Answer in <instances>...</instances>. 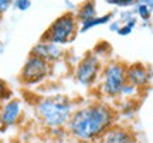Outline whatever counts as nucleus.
Wrapping results in <instances>:
<instances>
[{
	"mask_svg": "<svg viewBox=\"0 0 153 143\" xmlns=\"http://www.w3.org/2000/svg\"><path fill=\"white\" fill-rule=\"evenodd\" d=\"M101 72H102L101 60L95 54H88L76 65L75 79L82 87H91L97 82Z\"/></svg>",
	"mask_w": 153,
	"mask_h": 143,
	"instance_id": "nucleus-6",
	"label": "nucleus"
},
{
	"mask_svg": "<svg viewBox=\"0 0 153 143\" xmlns=\"http://www.w3.org/2000/svg\"><path fill=\"white\" fill-rule=\"evenodd\" d=\"M74 112V104L65 95H51L40 99L36 105L38 119L50 129L65 126Z\"/></svg>",
	"mask_w": 153,
	"mask_h": 143,
	"instance_id": "nucleus-2",
	"label": "nucleus"
},
{
	"mask_svg": "<svg viewBox=\"0 0 153 143\" xmlns=\"http://www.w3.org/2000/svg\"><path fill=\"white\" fill-rule=\"evenodd\" d=\"M142 3H145L146 6H149L150 9H153V0H140Z\"/></svg>",
	"mask_w": 153,
	"mask_h": 143,
	"instance_id": "nucleus-21",
	"label": "nucleus"
},
{
	"mask_svg": "<svg viewBox=\"0 0 153 143\" xmlns=\"http://www.w3.org/2000/svg\"><path fill=\"white\" fill-rule=\"evenodd\" d=\"M137 92V88H135L133 85H131V84H125V87L122 88V92H120V96H125V98H131V96H133V95H136Z\"/></svg>",
	"mask_w": 153,
	"mask_h": 143,
	"instance_id": "nucleus-16",
	"label": "nucleus"
},
{
	"mask_svg": "<svg viewBox=\"0 0 153 143\" xmlns=\"http://www.w3.org/2000/svg\"><path fill=\"white\" fill-rule=\"evenodd\" d=\"M22 102H20V99L16 98H11L10 101H7L1 105V108H0V127H1V130L14 126L22 116Z\"/></svg>",
	"mask_w": 153,
	"mask_h": 143,
	"instance_id": "nucleus-8",
	"label": "nucleus"
},
{
	"mask_svg": "<svg viewBox=\"0 0 153 143\" xmlns=\"http://www.w3.org/2000/svg\"><path fill=\"white\" fill-rule=\"evenodd\" d=\"M10 99H11V91L9 88V85L3 79H0V104H4V102L10 101Z\"/></svg>",
	"mask_w": 153,
	"mask_h": 143,
	"instance_id": "nucleus-13",
	"label": "nucleus"
},
{
	"mask_svg": "<svg viewBox=\"0 0 153 143\" xmlns=\"http://www.w3.org/2000/svg\"><path fill=\"white\" fill-rule=\"evenodd\" d=\"M136 13L142 20H149L150 16H152V9H150L149 6H146L145 3L139 1V4H137V7H136Z\"/></svg>",
	"mask_w": 153,
	"mask_h": 143,
	"instance_id": "nucleus-14",
	"label": "nucleus"
},
{
	"mask_svg": "<svg viewBox=\"0 0 153 143\" xmlns=\"http://www.w3.org/2000/svg\"><path fill=\"white\" fill-rule=\"evenodd\" d=\"M76 21L75 14L64 13L57 17L54 21L50 24L45 33L41 36V41H48L58 45H65L75 39L76 36Z\"/></svg>",
	"mask_w": 153,
	"mask_h": 143,
	"instance_id": "nucleus-3",
	"label": "nucleus"
},
{
	"mask_svg": "<svg viewBox=\"0 0 153 143\" xmlns=\"http://www.w3.org/2000/svg\"><path fill=\"white\" fill-rule=\"evenodd\" d=\"M106 3L112 6H119V7H129V6L135 4L137 0H105Z\"/></svg>",
	"mask_w": 153,
	"mask_h": 143,
	"instance_id": "nucleus-19",
	"label": "nucleus"
},
{
	"mask_svg": "<svg viewBox=\"0 0 153 143\" xmlns=\"http://www.w3.org/2000/svg\"><path fill=\"white\" fill-rule=\"evenodd\" d=\"M94 17H97V3L95 0H87L84 1L78 10H76V14H75V19L78 23H85L88 20H91Z\"/></svg>",
	"mask_w": 153,
	"mask_h": 143,
	"instance_id": "nucleus-11",
	"label": "nucleus"
},
{
	"mask_svg": "<svg viewBox=\"0 0 153 143\" xmlns=\"http://www.w3.org/2000/svg\"><path fill=\"white\" fill-rule=\"evenodd\" d=\"M126 84V65L118 61H111L102 67L101 72V92L106 98H119Z\"/></svg>",
	"mask_w": 153,
	"mask_h": 143,
	"instance_id": "nucleus-4",
	"label": "nucleus"
},
{
	"mask_svg": "<svg viewBox=\"0 0 153 143\" xmlns=\"http://www.w3.org/2000/svg\"><path fill=\"white\" fill-rule=\"evenodd\" d=\"M135 26H136V20H135V19L128 20L123 26H120V27H119L118 34H119V36H128V34L132 33V30H133V27H135Z\"/></svg>",
	"mask_w": 153,
	"mask_h": 143,
	"instance_id": "nucleus-15",
	"label": "nucleus"
},
{
	"mask_svg": "<svg viewBox=\"0 0 153 143\" xmlns=\"http://www.w3.org/2000/svg\"><path fill=\"white\" fill-rule=\"evenodd\" d=\"M116 122V112L105 102H92L72 112L68 130L79 142H97Z\"/></svg>",
	"mask_w": 153,
	"mask_h": 143,
	"instance_id": "nucleus-1",
	"label": "nucleus"
},
{
	"mask_svg": "<svg viewBox=\"0 0 153 143\" xmlns=\"http://www.w3.org/2000/svg\"><path fill=\"white\" fill-rule=\"evenodd\" d=\"M108 51H111V47L108 45V43H99V44L97 45L95 48H94V53H92V54H95L99 58V55L106 54Z\"/></svg>",
	"mask_w": 153,
	"mask_h": 143,
	"instance_id": "nucleus-17",
	"label": "nucleus"
},
{
	"mask_svg": "<svg viewBox=\"0 0 153 143\" xmlns=\"http://www.w3.org/2000/svg\"><path fill=\"white\" fill-rule=\"evenodd\" d=\"M13 4L19 11H26L31 7V0H14Z\"/></svg>",
	"mask_w": 153,
	"mask_h": 143,
	"instance_id": "nucleus-18",
	"label": "nucleus"
},
{
	"mask_svg": "<svg viewBox=\"0 0 153 143\" xmlns=\"http://www.w3.org/2000/svg\"><path fill=\"white\" fill-rule=\"evenodd\" d=\"M97 143H136V138L131 129L115 123L97 140Z\"/></svg>",
	"mask_w": 153,
	"mask_h": 143,
	"instance_id": "nucleus-10",
	"label": "nucleus"
},
{
	"mask_svg": "<svg viewBox=\"0 0 153 143\" xmlns=\"http://www.w3.org/2000/svg\"><path fill=\"white\" fill-rule=\"evenodd\" d=\"M14 3V0H0V14H4Z\"/></svg>",
	"mask_w": 153,
	"mask_h": 143,
	"instance_id": "nucleus-20",
	"label": "nucleus"
},
{
	"mask_svg": "<svg viewBox=\"0 0 153 143\" xmlns=\"http://www.w3.org/2000/svg\"><path fill=\"white\" fill-rule=\"evenodd\" d=\"M50 71H51V67L48 62H45L41 58L28 55V58L26 60L22 71H20V81L22 84L28 85V87L37 85L48 77Z\"/></svg>",
	"mask_w": 153,
	"mask_h": 143,
	"instance_id": "nucleus-5",
	"label": "nucleus"
},
{
	"mask_svg": "<svg viewBox=\"0 0 153 143\" xmlns=\"http://www.w3.org/2000/svg\"><path fill=\"white\" fill-rule=\"evenodd\" d=\"M111 19H112V14H104V16H97L91 19V20H88V21L82 23L81 24V28H79V33H85L88 30H91V28L97 27V26H104L106 23L111 21Z\"/></svg>",
	"mask_w": 153,
	"mask_h": 143,
	"instance_id": "nucleus-12",
	"label": "nucleus"
},
{
	"mask_svg": "<svg viewBox=\"0 0 153 143\" xmlns=\"http://www.w3.org/2000/svg\"><path fill=\"white\" fill-rule=\"evenodd\" d=\"M30 55L41 58L45 62L51 64V62H57L58 60H61L64 53H62L61 45L54 44V43H48V41H40L30 50Z\"/></svg>",
	"mask_w": 153,
	"mask_h": 143,
	"instance_id": "nucleus-9",
	"label": "nucleus"
},
{
	"mask_svg": "<svg viewBox=\"0 0 153 143\" xmlns=\"http://www.w3.org/2000/svg\"><path fill=\"white\" fill-rule=\"evenodd\" d=\"M152 79V71L148 65L142 62H135L126 67V82L135 88H146Z\"/></svg>",
	"mask_w": 153,
	"mask_h": 143,
	"instance_id": "nucleus-7",
	"label": "nucleus"
}]
</instances>
